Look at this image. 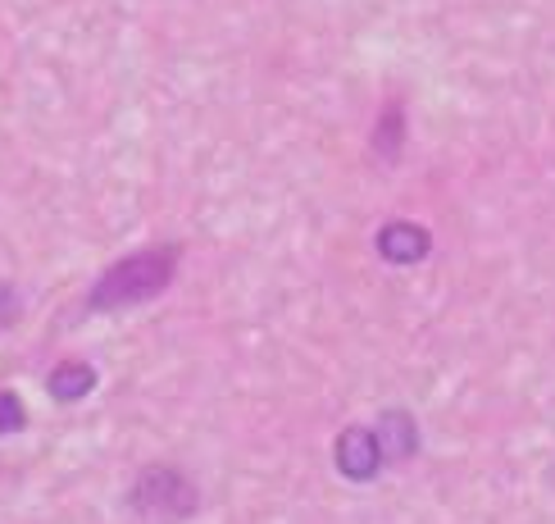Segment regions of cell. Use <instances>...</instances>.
Returning a JSON list of instances; mask_svg holds the SVG:
<instances>
[{"label": "cell", "instance_id": "obj_6", "mask_svg": "<svg viewBox=\"0 0 555 524\" xmlns=\"http://www.w3.org/2000/svg\"><path fill=\"white\" fill-rule=\"evenodd\" d=\"M96 365H87V360H60L51 374H46V397L60 401V406H74V401H87L91 393H96Z\"/></svg>", "mask_w": 555, "mask_h": 524}, {"label": "cell", "instance_id": "obj_7", "mask_svg": "<svg viewBox=\"0 0 555 524\" xmlns=\"http://www.w3.org/2000/svg\"><path fill=\"white\" fill-rule=\"evenodd\" d=\"M401 151H405V110H401V101H387L378 114V128H374V155L383 165H397Z\"/></svg>", "mask_w": 555, "mask_h": 524}, {"label": "cell", "instance_id": "obj_2", "mask_svg": "<svg viewBox=\"0 0 555 524\" xmlns=\"http://www.w3.org/2000/svg\"><path fill=\"white\" fill-rule=\"evenodd\" d=\"M124 501H128V511L142 520L182 524L201 511V488H196V478L178 465H146V470H137Z\"/></svg>", "mask_w": 555, "mask_h": 524}, {"label": "cell", "instance_id": "obj_3", "mask_svg": "<svg viewBox=\"0 0 555 524\" xmlns=\"http://www.w3.org/2000/svg\"><path fill=\"white\" fill-rule=\"evenodd\" d=\"M333 470L346 478V484H374V478L387 470L383 447L374 438V424H346L333 443Z\"/></svg>", "mask_w": 555, "mask_h": 524}, {"label": "cell", "instance_id": "obj_1", "mask_svg": "<svg viewBox=\"0 0 555 524\" xmlns=\"http://www.w3.org/2000/svg\"><path fill=\"white\" fill-rule=\"evenodd\" d=\"M178 260H182V246H173V242L142 246V251H132V256L114 260L101 279L91 283L87 310L114 315V310H132V306L155 302V296H165L169 283L178 279Z\"/></svg>", "mask_w": 555, "mask_h": 524}, {"label": "cell", "instance_id": "obj_9", "mask_svg": "<svg viewBox=\"0 0 555 524\" xmlns=\"http://www.w3.org/2000/svg\"><path fill=\"white\" fill-rule=\"evenodd\" d=\"M18 315H23V296L10 279H0V333L14 329L18 324Z\"/></svg>", "mask_w": 555, "mask_h": 524}, {"label": "cell", "instance_id": "obj_8", "mask_svg": "<svg viewBox=\"0 0 555 524\" xmlns=\"http://www.w3.org/2000/svg\"><path fill=\"white\" fill-rule=\"evenodd\" d=\"M23 429H28V406L14 387H0V438H14Z\"/></svg>", "mask_w": 555, "mask_h": 524}, {"label": "cell", "instance_id": "obj_5", "mask_svg": "<svg viewBox=\"0 0 555 524\" xmlns=\"http://www.w3.org/2000/svg\"><path fill=\"white\" fill-rule=\"evenodd\" d=\"M374 246H378V256H383L387 265H420L428 251H433V238H428V228H420V223L391 219V223L378 228Z\"/></svg>", "mask_w": 555, "mask_h": 524}, {"label": "cell", "instance_id": "obj_4", "mask_svg": "<svg viewBox=\"0 0 555 524\" xmlns=\"http://www.w3.org/2000/svg\"><path fill=\"white\" fill-rule=\"evenodd\" d=\"M374 438H378V447H383V461H387V465H405V461H414V456H420L424 429H420V420H414L405 406H387L383 416L374 420Z\"/></svg>", "mask_w": 555, "mask_h": 524}]
</instances>
